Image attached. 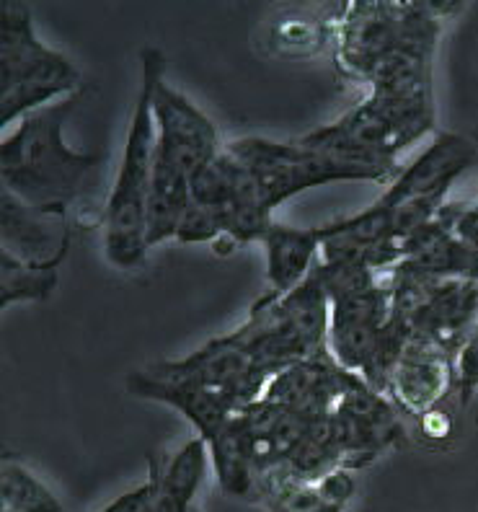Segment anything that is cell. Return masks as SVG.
Returning a JSON list of instances; mask_svg holds the SVG:
<instances>
[{"mask_svg": "<svg viewBox=\"0 0 478 512\" xmlns=\"http://www.w3.org/2000/svg\"><path fill=\"white\" fill-rule=\"evenodd\" d=\"M83 88L50 107L26 114L19 127L0 140L3 192L47 213L68 215L70 205L99 184V153H78L63 140V127L81 104Z\"/></svg>", "mask_w": 478, "mask_h": 512, "instance_id": "obj_1", "label": "cell"}, {"mask_svg": "<svg viewBox=\"0 0 478 512\" xmlns=\"http://www.w3.org/2000/svg\"><path fill=\"white\" fill-rule=\"evenodd\" d=\"M225 148L251 171L261 200L277 210L305 189L336 182H393L404 166L380 158H354L295 143H272L264 138H241Z\"/></svg>", "mask_w": 478, "mask_h": 512, "instance_id": "obj_2", "label": "cell"}, {"mask_svg": "<svg viewBox=\"0 0 478 512\" xmlns=\"http://www.w3.org/2000/svg\"><path fill=\"white\" fill-rule=\"evenodd\" d=\"M156 161V119L150 104V81L143 75V88L132 112L125 153L119 161L117 182L104 210V254L117 269H137L148 256V197L153 187Z\"/></svg>", "mask_w": 478, "mask_h": 512, "instance_id": "obj_3", "label": "cell"}, {"mask_svg": "<svg viewBox=\"0 0 478 512\" xmlns=\"http://www.w3.org/2000/svg\"><path fill=\"white\" fill-rule=\"evenodd\" d=\"M432 130H435L432 91H416V94L370 91L367 99L336 119L334 125L308 132L305 138H300V143L342 156L398 163L401 150L422 140Z\"/></svg>", "mask_w": 478, "mask_h": 512, "instance_id": "obj_4", "label": "cell"}, {"mask_svg": "<svg viewBox=\"0 0 478 512\" xmlns=\"http://www.w3.org/2000/svg\"><path fill=\"white\" fill-rule=\"evenodd\" d=\"M143 75L150 81L156 156L179 166L184 174H199L225 150L218 127L187 96L163 81V57L153 47L143 52Z\"/></svg>", "mask_w": 478, "mask_h": 512, "instance_id": "obj_5", "label": "cell"}, {"mask_svg": "<svg viewBox=\"0 0 478 512\" xmlns=\"http://www.w3.org/2000/svg\"><path fill=\"white\" fill-rule=\"evenodd\" d=\"M11 88H55L65 96L81 91V70L37 37L32 8L21 3L0 6V91Z\"/></svg>", "mask_w": 478, "mask_h": 512, "instance_id": "obj_6", "label": "cell"}, {"mask_svg": "<svg viewBox=\"0 0 478 512\" xmlns=\"http://www.w3.org/2000/svg\"><path fill=\"white\" fill-rule=\"evenodd\" d=\"M478 161V140L460 132H435L427 148L401 169L391 187L380 194L385 202L419 200V197H442L463 171Z\"/></svg>", "mask_w": 478, "mask_h": 512, "instance_id": "obj_7", "label": "cell"}, {"mask_svg": "<svg viewBox=\"0 0 478 512\" xmlns=\"http://www.w3.org/2000/svg\"><path fill=\"white\" fill-rule=\"evenodd\" d=\"M385 396L414 417L435 412L447 399H455V360L411 337L393 365Z\"/></svg>", "mask_w": 478, "mask_h": 512, "instance_id": "obj_8", "label": "cell"}, {"mask_svg": "<svg viewBox=\"0 0 478 512\" xmlns=\"http://www.w3.org/2000/svg\"><path fill=\"white\" fill-rule=\"evenodd\" d=\"M73 231L68 215L47 213L19 197L0 192V251L26 264H52L68 259Z\"/></svg>", "mask_w": 478, "mask_h": 512, "instance_id": "obj_9", "label": "cell"}, {"mask_svg": "<svg viewBox=\"0 0 478 512\" xmlns=\"http://www.w3.org/2000/svg\"><path fill=\"white\" fill-rule=\"evenodd\" d=\"M347 378L349 370H344L326 350L274 375L261 399L300 417H331L342 404Z\"/></svg>", "mask_w": 478, "mask_h": 512, "instance_id": "obj_10", "label": "cell"}, {"mask_svg": "<svg viewBox=\"0 0 478 512\" xmlns=\"http://www.w3.org/2000/svg\"><path fill=\"white\" fill-rule=\"evenodd\" d=\"M478 326V280H445L435 290L411 337L432 344L435 350L458 363L460 352L471 342Z\"/></svg>", "mask_w": 478, "mask_h": 512, "instance_id": "obj_11", "label": "cell"}, {"mask_svg": "<svg viewBox=\"0 0 478 512\" xmlns=\"http://www.w3.org/2000/svg\"><path fill=\"white\" fill-rule=\"evenodd\" d=\"M127 386L140 399L158 401V404H166L184 414L192 422L199 438L207 440V443L218 438L220 430L238 412L236 406L230 404V399H225L223 394L212 391V388L189 381H174V378H158L148 370L130 375Z\"/></svg>", "mask_w": 478, "mask_h": 512, "instance_id": "obj_12", "label": "cell"}, {"mask_svg": "<svg viewBox=\"0 0 478 512\" xmlns=\"http://www.w3.org/2000/svg\"><path fill=\"white\" fill-rule=\"evenodd\" d=\"M267 256V277L272 293L285 295L303 285L321 259L323 233L321 225L316 228H292V225L277 223L264 233L259 241Z\"/></svg>", "mask_w": 478, "mask_h": 512, "instance_id": "obj_13", "label": "cell"}, {"mask_svg": "<svg viewBox=\"0 0 478 512\" xmlns=\"http://www.w3.org/2000/svg\"><path fill=\"white\" fill-rule=\"evenodd\" d=\"M210 448L207 440L194 435L168 461L150 458L148 479L156 492V512H194L197 494L207 476Z\"/></svg>", "mask_w": 478, "mask_h": 512, "instance_id": "obj_14", "label": "cell"}, {"mask_svg": "<svg viewBox=\"0 0 478 512\" xmlns=\"http://www.w3.org/2000/svg\"><path fill=\"white\" fill-rule=\"evenodd\" d=\"M189 205H192V176L156 156L153 187L148 197V249L179 236Z\"/></svg>", "mask_w": 478, "mask_h": 512, "instance_id": "obj_15", "label": "cell"}, {"mask_svg": "<svg viewBox=\"0 0 478 512\" xmlns=\"http://www.w3.org/2000/svg\"><path fill=\"white\" fill-rule=\"evenodd\" d=\"M210 448V461L215 466L218 484L228 497L238 500H256V487H259V471L249 456L243 432L238 427V419L233 414L228 425L220 430L215 440L207 443Z\"/></svg>", "mask_w": 478, "mask_h": 512, "instance_id": "obj_16", "label": "cell"}, {"mask_svg": "<svg viewBox=\"0 0 478 512\" xmlns=\"http://www.w3.org/2000/svg\"><path fill=\"white\" fill-rule=\"evenodd\" d=\"M256 500L264 502L272 512H344L342 505L323 497L316 481L300 479L287 466L261 471Z\"/></svg>", "mask_w": 478, "mask_h": 512, "instance_id": "obj_17", "label": "cell"}, {"mask_svg": "<svg viewBox=\"0 0 478 512\" xmlns=\"http://www.w3.org/2000/svg\"><path fill=\"white\" fill-rule=\"evenodd\" d=\"M63 262L26 264L0 251V308L13 303H39L55 293Z\"/></svg>", "mask_w": 478, "mask_h": 512, "instance_id": "obj_18", "label": "cell"}, {"mask_svg": "<svg viewBox=\"0 0 478 512\" xmlns=\"http://www.w3.org/2000/svg\"><path fill=\"white\" fill-rule=\"evenodd\" d=\"M0 500L3 512H68L32 471L13 458L0 466Z\"/></svg>", "mask_w": 478, "mask_h": 512, "instance_id": "obj_19", "label": "cell"}, {"mask_svg": "<svg viewBox=\"0 0 478 512\" xmlns=\"http://www.w3.org/2000/svg\"><path fill=\"white\" fill-rule=\"evenodd\" d=\"M478 391V326L471 342L463 347L458 363H455V399L458 406H466L468 399Z\"/></svg>", "mask_w": 478, "mask_h": 512, "instance_id": "obj_20", "label": "cell"}, {"mask_svg": "<svg viewBox=\"0 0 478 512\" xmlns=\"http://www.w3.org/2000/svg\"><path fill=\"white\" fill-rule=\"evenodd\" d=\"M101 512H156V492H153V481L145 479L140 487L130 492L119 494L117 500L109 502Z\"/></svg>", "mask_w": 478, "mask_h": 512, "instance_id": "obj_21", "label": "cell"}, {"mask_svg": "<svg viewBox=\"0 0 478 512\" xmlns=\"http://www.w3.org/2000/svg\"><path fill=\"white\" fill-rule=\"evenodd\" d=\"M316 484L326 500H331L334 505H342V507H347V502L352 500L354 492H357V484H354L352 471L349 469L331 471V474H326L323 479H318Z\"/></svg>", "mask_w": 478, "mask_h": 512, "instance_id": "obj_22", "label": "cell"}]
</instances>
